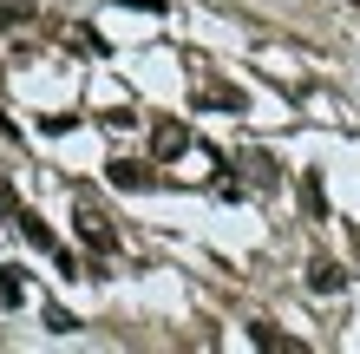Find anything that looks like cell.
Wrapping results in <instances>:
<instances>
[{"label":"cell","mask_w":360,"mask_h":354,"mask_svg":"<svg viewBox=\"0 0 360 354\" xmlns=\"http://www.w3.org/2000/svg\"><path fill=\"white\" fill-rule=\"evenodd\" d=\"M184 151H190V125L158 118V125H151V158H184Z\"/></svg>","instance_id":"cell-3"},{"label":"cell","mask_w":360,"mask_h":354,"mask_svg":"<svg viewBox=\"0 0 360 354\" xmlns=\"http://www.w3.org/2000/svg\"><path fill=\"white\" fill-rule=\"evenodd\" d=\"M0 210H7V217L20 210V197H13V184H7V177H0Z\"/></svg>","instance_id":"cell-12"},{"label":"cell","mask_w":360,"mask_h":354,"mask_svg":"<svg viewBox=\"0 0 360 354\" xmlns=\"http://www.w3.org/2000/svg\"><path fill=\"white\" fill-rule=\"evenodd\" d=\"M354 256H360V230H354Z\"/></svg>","instance_id":"cell-13"},{"label":"cell","mask_w":360,"mask_h":354,"mask_svg":"<svg viewBox=\"0 0 360 354\" xmlns=\"http://www.w3.org/2000/svg\"><path fill=\"white\" fill-rule=\"evenodd\" d=\"M72 230H79V243H86L92 256H112V249H118V236H112V223H105V217L92 210V203H86V191H79V223H72Z\"/></svg>","instance_id":"cell-1"},{"label":"cell","mask_w":360,"mask_h":354,"mask_svg":"<svg viewBox=\"0 0 360 354\" xmlns=\"http://www.w3.org/2000/svg\"><path fill=\"white\" fill-rule=\"evenodd\" d=\"M0 302H27V269H13V263H0Z\"/></svg>","instance_id":"cell-6"},{"label":"cell","mask_w":360,"mask_h":354,"mask_svg":"<svg viewBox=\"0 0 360 354\" xmlns=\"http://www.w3.org/2000/svg\"><path fill=\"white\" fill-rule=\"evenodd\" d=\"M341 282H347V276H341V263H328V256H314V263H308V289H314V296H334Z\"/></svg>","instance_id":"cell-5"},{"label":"cell","mask_w":360,"mask_h":354,"mask_svg":"<svg viewBox=\"0 0 360 354\" xmlns=\"http://www.w3.org/2000/svg\"><path fill=\"white\" fill-rule=\"evenodd\" d=\"M249 177H256V184H262V191H275V164H269L262 151H256V158H249Z\"/></svg>","instance_id":"cell-10"},{"label":"cell","mask_w":360,"mask_h":354,"mask_svg":"<svg viewBox=\"0 0 360 354\" xmlns=\"http://www.w3.org/2000/svg\"><path fill=\"white\" fill-rule=\"evenodd\" d=\"M302 203H308V217H328V197H321V177L302 171Z\"/></svg>","instance_id":"cell-8"},{"label":"cell","mask_w":360,"mask_h":354,"mask_svg":"<svg viewBox=\"0 0 360 354\" xmlns=\"http://www.w3.org/2000/svg\"><path fill=\"white\" fill-rule=\"evenodd\" d=\"M105 177H112V191H158V184H164L151 164H138V158H112Z\"/></svg>","instance_id":"cell-2"},{"label":"cell","mask_w":360,"mask_h":354,"mask_svg":"<svg viewBox=\"0 0 360 354\" xmlns=\"http://www.w3.org/2000/svg\"><path fill=\"white\" fill-rule=\"evenodd\" d=\"M13 230H20V236H27L33 249H46V256H53V249H59V243H53V223H46V217H39V210H13Z\"/></svg>","instance_id":"cell-4"},{"label":"cell","mask_w":360,"mask_h":354,"mask_svg":"<svg viewBox=\"0 0 360 354\" xmlns=\"http://www.w3.org/2000/svg\"><path fill=\"white\" fill-rule=\"evenodd\" d=\"M249 341H256V348H282V354L295 348V341L282 335V328H269V322H256V328H249Z\"/></svg>","instance_id":"cell-9"},{"label":"cell","mask_w":360,"mask_h":354,"mask_svg":"<svg viewBox=\"0 0 360 354\" xmlns=\"http://www.w3.org/2000/svg\"><path fill=\"white\" fill-rule=\"evenodd\" d=\"M197 99H203V106H217V112H243V92L236 86H203Z\"/></svg>","instance_id":"cell-7"},{"label":"cell","mask_w":360,"mask_h":354,"mask_svg":"<svg viewBox=\"0 0 360 354\" xmlns=\"http://www.w3.org/2000/svg\"><path fill=\"white\" fill-rule=\"evenodd\" d=\"M27 20H33V7H0V33H7V27H27Z\"/></svg>","instance_id":"cell-11"}]
</instances>
